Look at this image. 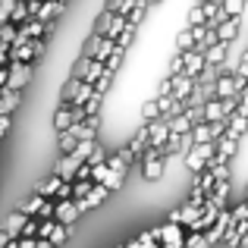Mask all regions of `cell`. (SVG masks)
Instances as JSON below:
<instances>
[{"instance_id": "1", "label": "cell", "mask_w": 248, "mask_h": 248, "mask_svg": "<svg viewBox=\"0 0 248 248\" xmlns=\"http://www.w3.org/2000/svg\"><path fill=\"white\" fill-rule=\"evenodd\" d=\"M214 154H217V141H195L192 151H188L182 160H186V167L192 170V173H198V170L207 167V160H211Z\"/></svg>"}, {"instance_id": "2", "label": "cell", "mask_w": 248, "mask_h": 248, "mask_svg": "<svg viewBox=\"0 0 248 248\" xmlns=\"http://www.w3.org/2000/svg\"><path fill=\"white\" fill-rule=\"evenodd\" d=\"M154 236H157V242H176V245L186 248V226L176 223V220H167L164 226H157Z\"/></svg>"}, {"instance_id": "3", "label": "cell", "mask_w": 248, "mask_h": 248, "mask_svg": "<svg viewBox=\"0 0 248 248\" xmlns=\"http://www.w3.org/2000/svg\"><path fill=\"white\" fill-rule=\"evenodd\" d=\"M29 82H31V63L10 60V88H19V91H22Z\"/></svg>"}, {"instance_id": "4", "label": "cell", "mask_w": 248, "mask_h": 248, "mask_svg": "<svg viewBox=\"0 0 248 248\" xmlns=\"http://www.w3.org/2000/svg\"><path fill=\"white\" fill-rule=\"evenodd\" d=\"M54 217L60 220V223H69V226H73L76 220L82 217L79 201H76V198H60V201H57V214H54Z\"/></svg>"}, {"instance_id": "5", "label": "cell", "mask_w": 248, "mask_h": 248, "mask_svg": "<svg viewBox=\"0 0 248 248\" xmlns=\"http://www.w3.org/2000/svg\"><path fill=\"white\" fill-rule=\"evenodd\" d=\"M201 211H204V204H195V201H186L182 207L170 211V217H167V220H176V223H182V226L188 230V223H192V220H198V217H201Z\"/></svg>"}, {"instance_id": "6", "label": "cell", "mask_w": 248, "mask_h": 248, "mask_svg": "<svg viewBox=\"0 0 248 248\" xmlns=\"http://www.w3.org/2000/svg\"><path fill=\"white\" fill-rule=\"evenodd\" d=\"M107 195H113V192L107 188V182H97V186L91 188V192L85 195V198H79V207H82V214H85V211H94V207L101 204V201H107Z\"/></svg>"}, {"instance_id": "7", "label": "cell", "mask_w": 248, "mask_h": 248, "mask_svg": "<svg viewBox=\"0 0 248 248\" xmlns=\"http://www.w3.org/2000/svg\"><path fill=\"white\" fill-rule=\"evenodd\" d=\"M19 104H22V91L6 85V88L0 91V116H13V110H16Z\"/></svg>"}, {"instance_id": "8", "label": "cell", "mask_w": 248, "mask_h": 248, "mask_svg": "<svg viewBox=\"0 0 248 248\" xmlns=\"http://www.w3.org/2000/svg\"><path fill=\"white\" fill-rule=\"evenodd\" d=\"M29 220H31L29 214H22V211H19V207H16V211H13L10 217L3 220V230L10 232L13 239H16V236H22V230H25V223H29Z\"/></svg>"}, {"instance_id": "9", "label": "cell", "mask_w": 248, "mask_h": 248, "mask_svg": "<svg viewBox=\"0 0 248 248\" xmlns=\"http://www.w3.org/2000/svg\"><path fill=\"white\" fill-rule=\"evenodd\" d=\"M69 126H73V104L60 101V107L54 110V129L57 132H66Z\"/></svg>"}, {"instance_id": "10", "label": "cell", "mask_w": 248, "mask_h": 248, "mask_svg": "<svg viewBox=\"0 0 248 248\" xmlns=\"http://www.w3.org/2000/svg\"><path fill=\"white\" fill-rule=\"evenodd\" d=\"M63 13H66V3H63V0H44L35 19H44V22H50V19L63 16Z\"/></svg>"}, {"instance_id": "11", "label": "cell", "mask_w": 248, "mask_h": 248, "mask_svg": "<svg viewBox=\"0 0 248 248\" xmlns=\"http://www.w3.org/2000/svg\"><path fill=\"white\" fill-rule=\"evenodd\" d=\"M239 22H242V16H226L223 19V22H220V41H236V38H239Z\"/></svg>"}, {"instance_id": "12", "label": "cell", "mask_w": 248, "mask_h": 248, "mask_svg": "<svg viewBox=\"0 0 248 248\" xmlns=\"http://www.w3.org/2000/svg\"><path fill=\"white\" fill-rule=\"evenodd\" d=\"M164 167H167V160H164V157H154V160H141V176H145L148 182H157L160 176H164Z\"/></svg>"}, {"instance_id": "13", "label": "cell", "mask_w": 248, "mask_h": 248, "mask_svg": "<svg viewBox=\"0 0 248 248\" xmlns=\"http://www.w3.org/2000/svg\"><path fill=\"white\" fill-rule=\"evenodd\" d=\"M226 132H230L232 139H239V141H242V135L248 132V113H242V110H236V113L230 116V129H226Z\"/></svg>"}, {"instance_id": "14", "label": "cell", "mask_w": 248, "mask_h": 248, "mask_svg": "<svg viewBox=\"0 0 248 248\" xmlns=\"http://www.w3.org/2000/svg\"><path fill=\"white\" fill-rule=\"evenodd\" d=\"M63 182H66V179H63V176H60V173H50V176H47V179H44V182H41V186H38V188H35V192H41V195H44V198H57V192H60V186H63Z\"/></svg>"}, {"instance_id": "15", "label": "cell", "mask_w": 248, "mask_h": 248, "mask_svg": "<svg viewBox=\"0 0 248 248\" xmlns=\"http://www.w3.org/2000/svg\"><path fill=\"white\" fill-rule=\"evenodd\" d=\"M186 63H188V50H176L173 60H170V66H167V76H170V79L186 76Z\"/></svg>"}, {"instance_id": "16", "label": "cell", "mask_w": 248, "mask_h": 248, "mask_svg": "<svg viewBox=\"0 0 248 248\" xmlns=\"http://www.w3.org/2000/svg\"><path fill=\"white\" fill-rule=\"evenodd\" d=\"M160 116H164L160 101H157V94H151L145 104H141V123H154V120H160Z\"/></svg>"}, {"instance_id": "17", "label": "cell", "mask_w": 248, "mask_h": 248, "mask_svg": "<svg viewBox=\"0 0 248 248\" xmlns=\"http://www.w3.org/2000/svg\"><path fill=\"white\" fill-rule=\"evenodd\" d=\"M232 94H242L236 85V73L232 76H220L217 79V97H232Z\"/></svg>"}, {"instance_id": "18", "label": "cell", "mask_w": 248, "mask_h": 248, "mask_svg": "<svg viewBox=\"0 0 248 248\" xmlns=\"http://www.w3.org/2000/svg\"><path fill=\"white\" fill-rule=\"evenodd\" d=\"M44 201H47V198H44L41 192H35V195H29L25 201H19V211H22V214H29V217H38V211H41V204H44Z\"/></svg>"}, {"instance_id": "19", "label": "cell", "mask_w": 248, "mask_h": 248, "mask_svg": "<svg viewBox=\"0 0 248 248\" xmlns=\"http://www.w3.org/2000/svg\"><path fill=\"white\" fill-rule=\"evenodd\" d=\"M201 110H204V123H214V120H223L226 116L223 113V97H211Z\"/></svg>"}, {"instance_id": "20", "label": "cell", "mask_w": 248, "mask_h": 248, "mask_svg": "<svg viewBox=\"0 0 248 248\" xmlns=\"http://www.w3.org/2000/svg\"><path fill=\"white\" fill-rule=\"evenodd\" d=\"M230 47H232V44L230 41H217V44H214V47L211 50H207V63H214V66H220V63H226V54H230Z\"/></svg>"}, {"instance_id": "21", "label": "cell", "mask_w": 248, "mask_h": 248, "mask_svg": "<svg viewBox=\"0 0 248 248\" xmlns=\"http://www.w3.org/2000/svg\"><path fill=\"white\" fill-rule=\"evenodd\" d=\"M211 201L220 207H226V201H230V179H217V186H214L211 192Z\"/></svg>"}, {"instance_id": "22", "label": "cell", "mask_w": 248, "mask_h": 248, "mask_svg": "<svg viewBox=\"0 0 248 248\" xmlns=\"http://www.w3.org/2000/svg\"><path fill=\"white\" fill-rule=\"evenodd\" d=\"M113 16H116V13L110 10V6H104V13L94 19V31H97V35H107V31H110V25H113Z\"/></svg>"}, {"instance_id": "23", "label": "cell", "mask_w": 248, "mask_h": 248, "mask_svg": "<svg viewBox=\"0 0 248 248\" xmlns=\"http://www.w3.org/2000/svg\"><path fill=\"white\" fill-rule=\"evenodd\" d=\"M10 54H13V60L31 63V60L38 57V50H35V41H29V44H22V47H10Z\"/></svg>"}, {"instance_id": "24", "label": "cell", "mask_w": 248, "mask_h": 248, "mask_svg": "<svg viewBox=\"0 0 248 248\" xmlns=\"http://www.w3.org/2000/svg\"><path fill=\"white\" fill-rule=\"evenodd\" d=\"M76 145H79V139H76L73 132H57V148H60V154H69V151H76Z\"/></svg>"}, {"instance_id": "25", "label": "cell", "mask_w": 248, "mask_h": 248, "mask_svg": "<svg viewBox=\"0 0 248 248\" xmlns=\"http://www.w3.org/2000/svg\"><path fill=\"white\" fill-rule=\"evenodd\" d=\"M192 47H195V31H192V25H186L179 31V38H176V50H192Z\"/></svg>"}, {"instance_id": "26", "label": "cell", "mask_w": 248, "mask_h": 248, "mask_svg": "<svg viewBox=\"0 0 248 248\" xmlns=\"http://www.w3.org/2000/svg\"><path fill=\"white\" fill-rule=\"evenodd\" d=\"M186 248H211V242H207V236L201 230H188L186 236Z\"/></svg>"}, {"instance_id": "27", "label": "cell", "mask_w": 248, "mask_h": 248, "mask_svg": "<svg viewBox=\"0 0 248 248\" xmlns=\"http://www.w3.org/2000/svg\"><path fill=\"white\" fill-rule=\"evenodd\" d=\"M79 85H82V79H76V76H69V82L63 85V91H60V101L73 104V97H76V91H79Z\"/></svg>"}, {"instance_id": "28", "label": "cell", "mask_w": 248, "mask_h": 248, "mask_svg": "<svg viewBox=\"0 0 248 248\" xmlns=\"http://www.w3.org/2000/svg\"><path fill=\"white\" fill-rule=\"evenodd\" d=\"M19 35V25L16 22H6L3 29H0V44H6V47H13V41H16Z\"/></svg>"}, {"instance_id": "29", "label": "cell", "mask_w": 248, "mask_h": 248, "mask_svg": "<svg viewBox=\"0 0 248 248\" xmlns=\"http://www.w3.org/2000/svg\"><path fill=\"white\" fill-rule=\"evenodd\" d=\"M57 220V217H54ZM69 239V223H60V220H57V226H54V232H50V242L54 245H63Z\"/></svg>"}, {"instance_id": "30", "label": "cell", "mask_w": 248, "mask_h": 248, "mask_svg": "<svg viewBox=\"0 0 248 248\" xmlns=\"http://www.w3.org/2000/svg\"><path fill=\"white\" fill-rule=\"evenodd\" d=\"M145 13H148V0H139V3H135V10L129 13V22H132L135 29H139V25L145 22Z\"/></svg>"}, {"instance_id": "31", "label": "cell", "mask_w": 248, "mask_h": 248, "mask_svg": "<svg viewBox=\"0 0 248 248\" xmlns=\"http://www.w3.org/2000/svg\"><path fill=\"white\" fill-rule=\"evenodd\" d=\"M126 176H129V167L113 170V173H110V179H107V188H110V192H116V188L123 186V179H126Z\"/></svg>"}, {"instance_id": "32", "label": "cell", "mask_w": 248, "mask_h": 248, "mask_svg": "<svg viewBox=\"0 0 248 248\" xmlns=\"http://www.w3.org/2000/svg\"><path fill=\"white\" fill-rule=\"evenodd\" d=\"M245 3H248V0H223V10L230 13V16H242Z\"/></svg>"}, {"instance_id": "33", "label": "cell", "mask_w": 248, "mask_h": 248, "mask_svg": "<svg viewBox=\"0 0 248 248\" xmlns=\"http://www.w3.org/2000/svg\"><path fill=\"white\" fill-rule=\"evenodd\" d=\"M16 3H19V0H0V19H3V22H10V16H13V10H16Z\"/></svg>"}, {"instance_id": "34", "label": "cell", "mask_w": 248, "mask_h": 248, "mask_svg": "<svg viewBox=\"0 0 248 248\" xmlns=\"http://www.w3.org/2000/svg\"><path fill=\"white\" fill-rule=\"evenodd\" d=\"M54 226H57V220H54V217L41 220V230H38V236H41V239H50V232H54Z\"/></svg>"}, {"instance_id": "35", "label": "cell", "mask_w": 248, "mask_h": 248, "mask_svg": "<svg viewBox=\"0 0 248 248\" xmlns=\"http://www.w3.org/2000/svg\"><path fill=\"white\" fill-rule=\"evenodd\" d=\"M135 3H139V0H123V3H120V13H123V16H129V13L135 10Z\"/></svg>"}, {"instance_id": "36", "label": "cell", "mask_w": 248, "mask_h": 248, "mask_svg": "<svg viewBox=\"0 0 248 248\" xmlns=\"http://www.w3.org/2000/svg\"><path fill=\"white\" fill-rule=\"evenodd\" d=\"M10 132V116H0V139Z\"/></svg>"}, {"instance_id": "37", "label": "cell", "mask_w": 248, "mask_h": 248, "mask_svg": "<svg viewBox=\"0 0 248 248\" xmlns=\"http://www.w3.org/2000/svg\"><path fill=\"white\" fill-rule=\"evenodd\" d=\"M19 248H38V236H35V239H25V236H22V242H19Z\"/></svg>"}, {"instance_id": "38", "label": "cell", "mask_w": 248, "mask_h": 248, "mask_svg": "<svg viewBox=\"0 0 248 248\" xmlns=\"http://www.w3.org/2000/svg\"><path fill=\"white\" fill-rule=\"evenodd\" d=\"M10 239H13V236L3 230V226H0V248H6V245H10Z\"/></svg>"}, {"instance_id": "39", "label": "cell", "mask_w": 248, "mask_h": 248, "mask_svg": "<svg viewBox=\"0 0 248 248\" xmlns=\"http://www.w3.org/2000/svg\"><path fill=\"white\" fill-rule=\"evenodd\" d=\"M38 248H57V245L50 242V239H41V236H38Z\"/></svg>"}, {"instance_id": "40", "label": "cell", "mask_w": 248, "mask_h": 248, "mask_svg": "<svg viewBox=\"0 0 248 248\" xmlns=\"http://www.w3.org/2000/svg\"><path fill=\"white\" fill-rule=\"evenodd\" d=\"M160 248H182V245H176V242H160Z\"/></svg>"}, {"instance_id": "41", "label": "cell", "mask_w": 248, "mask_h": 248, "mask_svg": "<svg viewBox=\"0 0 248 248\" xmlns=\"http://www.w3.org/2000/svg\"><path fill=\"white\" fill-rule=\"evenodd\" d=\"M192 3H201V6H204V3H207V0H192Z\"/></svg>"}, {"instance_id": "42", "label": "cell", "mask_w": 248, "mask_h": 248, "mask_svg": "<svg viewBox=\"0 0 248 248\" xmlns=\"http://www.w3.org/2000/svg\"><path fill=\"white\" fill-rule=\"evenodd\" d=\"M245 201H248V186H245Z\"/></svg>"}, {"instance_id": "43", "label": "cell", "mask_w": 248, "mask_h": 248, "mask_svg": "<svg viewBox=\"0 0 248 248\" xmlns=\"http://www.w3.org/2000/svg\"><path fill=\"white\" fill-rule=\"evenodd\" d=\"M3 25H6V22H3V19H0V29H3Z\"/></svg>"}, {"instance_id": "44", "label": "cell", "mask_w": 248, "mask_h": 248, "mask_svg": "<svg viewBox=\"0 0 248 248\" xmlns=\"http://www.w3.org/2000/svg\"><path fill=\"white\" fill-rule=\"evenodd\" d=\"M116 248H129V245H116Z\"/></svg>"}]
</instances>
